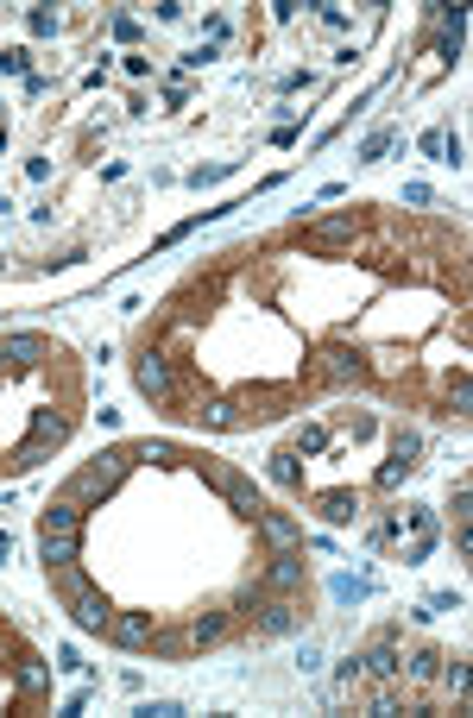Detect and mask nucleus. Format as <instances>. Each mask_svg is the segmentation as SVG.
Here are the masks:
<instances>
[{"mask_svg":"<svg viewBox=\"0 0 473 718\" xmlns=\"http://www.w3.org/2000/svg\"><path fill=\"white\" fill-rule=\"evenodd\" d=\"M391 542H404V561H429V548H436V511L429 505L391 511V523L373 530V548H391Z\"/></svg>","mask_w":473,"mask_h":718,"instance_id":"f257e3e1","label":"nucleus"},{"mask_svg":"<svg viewBox=\"0 0 473 718\" xmlns=\"http://www.w3.org/2000/svg\"><path fill=\"white\" fill-rule=\"evenodd\" d=\"M70 618H76V630H89V636H108V618H114V605H108L95 586H70Z\"/></svg>","mask_w":473,"mask_h":718,"instance_id":"f03ea898","label":"nucleus"},{"mask_svg":"<svg viewBox=\"0 0 473 718\" xmlns=\"http://www.w3.org/2000/svg\"><path fill=\"white\" fill-rule=\"evenodd\" d=\"M297 624H303V605H297L291 593L265 599V605H259V618H253V630H259V636H291Z\"/></svg>","mask_w":473,"mask_h":718,"instance_id":"7ed1b4c3","label":"nucleus"},{"mask_svg":"<svg viewBox=\"0 0 473 718\" xmlns=\"http://www.w3.org/2000/svg\"><path fill=\"white\" fill-rule=\"evenodd\" d=\"M132 385H140V397H152V403H164L171 397V359H158V353H146L140 366H132Z\"/></svg>","mask_w":473,"mask_h":718,"instance_id":"20e7f679","label":"nucleus"},{"mask_svg":"<svg viewBox=\"0 0 473 718\" xmlns=\"http://www.w3.org/2000/svg\"><path fill=\"white\" fill-rule=\"evenodd\" d=\"M108 636L120 642V650H146V642H152V618H146V611H114V618H108Z\"/></svg>","mask_w":473,"mask_h":718,"instance_id":"39448f33","label":"nucleus"},{"mask_svg":"<svg viewBox=\"0 0 473 718\" xmlns=\"http://www.w3.org/2000/svg\"><path fill=\"white\" fill-rule=\"evenodd\" d=\"M265 586H272V593H303V554H297V548H278L272 567H265Z\"/></svg>","mask_w":473,"mask_h":718,"instance_id":"423d86ee","label":"nucleus"},{"mask_svg":"<svg viewBox=\"0 0 473 718\" xmlns=\"http://www.w3.org/2000/svg\"><path fill=\"white\" fill-rule=\"evenodd\" d=\"M354 511H360V491H348V485L316 491V517L322 523H354Z\"/></svg>","mask_w":473,"mask_h":718,"instance_id":"0eeeda50","label":"nucleus"},{"mask_svg":"<svg viewBox=\"0 0 473 718\" xmlns=\"http://www.w3.org/2000/svg\"><path fill=\"white\" fill-rule=\"evenodd\" d=\"M360 668H366L373 681H397V674H404V656H397V642H391V636H379L373 650L360 656Z\"/></svg>","mask_w":473,"mask_h":718,"instance_id":"6e6552de","label":"nucleus"},{"mask_svg":"<svg viewBox=\"0 0 473 718\" xmlns=\"http://www.w3.org/2000/svg\"><path fill=\"white\" fill-rule=\"evenodd\" d=\"M32 442H44V448H63V442H70V416H63V410H32Z\"/></svg>","mask_w":473,"mask_h":718,"instance_id":"1a4fd4ad","label":"nucleus"},{"mask_svg":"<svg viewBox=\"0 0 473 718\" xmlns=\"http://www.w3.org/2000/svg\"><path fill=\"white\" fill-rule=\"evenodd\" d=\"M215 485L228 491V505H234L240 517H259V511H265V505H259V498H253V485H246L240 473H215Z\"/></svg>","mask_w":473,"mask_h":718,"instance_id":"9d476101","label":"nucleus"},{"mask_svg":"<svg viewBox=\"0 0 473 718\" xmlns=\"http://www.w3.org/2000/svg\"><path fill=\"white\" fill-rule=\"evenodd\" d=\"M253 523L265 530V542H272V548H297V542H303V530H297L291 517H278V511H259Z\"/></svg>","mask_w":473,"mask_h":718,"instance_id":"9b49d317","label":"nucleus"},{"mask_svg":"<svg viewBox=\"0 0 473 718\" xmlns=\"http://www.w3.org/2000/svg\"><path fill=\"white\" fill-rule=\"evenodd\" d=\"M303 240H309V246H348V240H354V214H334V221H316Z\"/></svg>","mask_w":473,"mask_h":718,"instance_id":"f8f14e48","label":"nucleus"},{"mask_svg":"<svg viewBox=\"0 0 473 718\" xmlns=\"http://www.w3.org/2000/svg\"><path fill=\"white\" fill-rule=\"evenodd\" d=\"M44 536H83V511L70 505V498H57V505L44 511Z\"/></svg>","mask_w":473,"mask_h":718,"instance_id":"ddd939ff","label":"nucleus"},{"mask_svg":"<svg viewBox=\"0 0 473 718\" xmlns=\"http://www.w3.org/2000/svg\"><path fill=\"white\" fill-rule=\"evenodd\" d=\"M0 353H7V366H38L44 340H38V334H7V340H0Z\"/></svg>","mask_w":473,"mask_h":718,"instance_id":"4468645a","label":"nucleus"},{"mask_svg":"<svg viewBox=\"0 0 473 718\" xmlns=\"http://www.w3.org/2000/svg\"><path fill=\"white\" fill-rule=\"evenodd\" d=\"M38 554H44V567H70L83 554V536H38Z\"/></svg>","mask_w":473,"mask_h":718,"instance_id":"2eb2a0df","label":"nucleus"},{"mask_svg":"<svg viewBox=\"0 0 473 718\" xmlns=\"http://www.w3.org/2000/svg\"><path fill=\"white\" fill-rule=\"evenodd\" d=\"M196 422H202V428H240V410H234L228 397H209V403L196 410Z\"/></svg>","mask_w":473,"mask_h":718,"instance_id":"dca6fc26","label":"nucleus"},{"mask_svg":"<svg viewBox=\"0 0 473 718\" xmlns=\"http://www.w3.org/2000/svg\"><path fill=\"white\" fill-rule=\"evenodd\" d=\"M265 473H272V485H285V491L303 485V460H297V454H272V460H265Z\"/></svg>","mask_w":473,"mask_h":718,"instance_id":"f3484780","label":"nucleus"},{"mask_svg":"<svg viewBox=\"0 0 473 718\" xmlns=\"http://www.w3.org/2000/svg\"><path fill=\"white\" fill-rule=\"evenodd\" d=\"M322 379H334V385L360 379V359H354V353H341V347H334V353H322Z\"/></svg>","mask_w":473,"mask_h":718,"instance_id":"a211bd4d","label":"nucleus"},{"mask_svg":"<svg viewBox=\"0 0 473 718\" xmlns=\"http://www.w3.org/2000/svg\"><path fill=\"white\" fill-rule=\"evenodd\" d=\"M360 681H366V668H360V656H348L341 668H334V699H354Z\"/></svg>","mask_w":473,"mask_h":718,"instance_id":"6ab92c4d","label":"nucleus"},{"mask_svg":"<svg viewBox=\"0 0 473 718\" xmlns=\"http://www.w3.org/2000/svg\"><path fill=\"white\" fill-rule=\"evenodd\" d=\"M328 593L341 599V605H354V599H366V593H373V580H354V573H334V580H328Z\"/></svg>","mask_w":473,"mask_h":718,"instance_id":"aec40b11","label":"nucleus"},{"mask_svg":"<svg viewBox=\"0 0 473 718\" xmlns=\"http://www.w3.org/2000/svg\"><path fill=\"white\" fill-rule=\"evenodd\" d=\"M417 454H423V435H417V428H397V435H391V460H411L417 467Z\"/></svg>","mask_w":473,"mask_h":718,"instance_id":"412c9836","label":"nucleus"},{"mask_svg":"<svg viewBox=\"0 0 473 718\" xmlns=\"http://www.w3.org/2000/svg\"><path fill=\"white\" fill-rule=\"evenodd\" d=\"M322 448H328V428H322V422H303V428H297V454H322Z\"/></svg>","mask_w":473,"mask_h":718,"instance_id":"4be33fe9","label":"nucleus"},{"mask_svg":"<svg viewBox=\"0 0 473 718\" xmlns=\"http://www.w3.org/2000/svg\"><path fill=\"white\" fill-rule=\"evenodd\" d=\"M221 630H228V618H221V611H209V618H196V624H189V642H215Z\"/></svg>","mask_w":473,"mask_h":718,"instance_id":"5701e85b","label":"nucleus"},{"mask_svg":"<svg viewBox=\"0 0 473 718\" xmlns=\"http://www.w3.org/2000/svg\"><path fill=\"white\" fill-rule=\"evenodd\" d=\"M20 687H26V693H44V687H51V668H44V662H20Z\"/></svg>","mask_w":473,"mask_h":718,"instance_id":"b1692460","label":"nucleus"},{"mask_svg":"<svg viewBox=\"0 0 473 718\" xmlns=\"http://www.w3.org/2000/svg\"><path fill=\"white\" fill-rule=\"evenodd\" d=\"M436 662H442L436 650H423V656H404V674H411V681H429V674H436Z\"/></svg>","mask_w":473,"mask_h":718,"instance_id":"393cba45","label":"nucleus"},{"mask_svg":"<svg viewBox=\"0 0 473 718\" xmlns=\"http://www.w3.org/2000/svg\"><path fill=\"white\" fill-rule=\"evenodd\" d=\"M404 473H411V460H385L373 485H379V491H397V485H404Z\"/></svg>","mask_w":473,"mask_h":718,"instance_id":"a878e982","label":"nucleus"},{"mask_svg":"<svg viewBox=\"0 0 473 718\" xmlns=\"http://www.w3.org/2000/svg\"><path fill=\"white\" fill-rule=\"evenodd\" d=\"M26 32H32V38H51V32H57V13H51V7H32V13H26Z\"/></svg>","mask_w":473,"mask_h":718,"instance_id":"bb28decb","label":"nucleus"},{"mask_svg":"<svg viewBox=\"0 0 473 718\" xmlns=\"http://www.w3.org/2000/svg\"><path fill=\"white\" fill-rule=\"evenodd\" d=\"M385 146H391V126H379V132H366V139H360V158L373 164V158H385Z\"/></svg>","mask_w":473,"mask_h":718,"instance_id":"cd10ccee","label":"nucleus"},{"mask_svg":"<svg viewBox=\"0 0 473 718\" xmlns=\"http://www.w3.org/2000/svg\"><path fill=\"white\" fill-rule=\"evenodd\" d=\"M467 517H473V485L461 479L454 485V530H467Z\"/></svg>","mask_w":473,"mask_h":718,"instance_id":"c85d7f7f","label":"nucleus"},{"mask_svg":"<svg viewBox=\"0 0 473 718\" xmlns=\"http://www.w3.org/2000/svg\"><path fill=\"white\" fill-rule=\"evenodd\" d=\"M442 611H461V599H454V593H429L417 618H442Z\"/></svg>","mask_w":473,"mask_h":718,"instance_id":"c756f323","label":"nucleus"},{"mask_svg":"<svg viewBox=\"0 0 473 718\" xmlns=\"http://www.w3.org/2000/svg\"><path fill=\"white\" fill-rule=\"evenodd\" d=\"M442 681H448V693H454V706H461V699H467V662H448Z\"/></svg>","mask_w":473,"mask_h":718,"instance_id":"7c9ffc66","label":"nucleus"},{"mask_svg":"<svg viewBox=\"0 0 473 718\" xmlns=\"http://www.w3.org/2000/svg\"><path fill=\"white\" fill-rule=\"evenodd\" d=\"M397 706H404L397 687H379V693H373V718H397Z\"/></svg>","mask_w":473,"mask_h":718,"instance_id":"2f4dec72","label":"nucleus"},{"mask_svg":"<svg viewBox=\"0 0 473 718\" xmlns=\"http://www.w3.org/2000/svg\"><path fill=\"white\" fill-rule=\"evenodd\" d=\"M202 38L221 51V44H228V20H221V13H209V20H202Z\"/></svg>","mask_w":473,"mask_h":718,"instance_id":"473e14b6","label":"nucleus"},{"mask_svg":"<svg viewBox=\"0 0 473 718\" xmlns=\"http://www.w3.org/2000/svg\"><path fill=\"white\" fill-rule=\"evenodd\" d=\"M132 460H171V442H132Z\"/></svg>","mask_w":473,"mask_h":718,"instance_id":"72a5a7b5","label":"nucleus"},{"mask_svg":"<svg viewBox=\"0 0 473 718\" xmlns=\"http://www.w3.org/2000/svg\"><path fill=\"white\" fill-rule=\"evenodd\" d=\"M114 38L132 44V38H140V20H132V13H114Z\"/></svg>","mask_w":473,"mask_h":718,"instance_id":"f704fd0d","label":"nucleus"},{"mask_svg":"<svg viewBox=\"0 0 473 718\" xmlns=\"http://www.w3.org/2000/svg\"><path fill=\"white\" fill-rule=\"evenodd\" d=\"M140 712H146V718H183L177 699H152V706H140Z\"/></svg>","mask_w":473,"mask_h":718,"instance_id":"c9c22d12","label":"nucleus"},{"mask_svg":"<svg viewBox=\"0 0 473 718\" xmlns=\"http://www.w3.org/2000/svg\"><path fill=\"white\" fill-rule=\"evenodd\" d=\"M0 69H7V76H26V51H0Z\"/></svg>","mask_w":473,"mask_h":718,"instance_id":"e433bc0d","label":"nucleus"},{"mask_svg":"<svg viewBox=\"0 0 473 718\" xmlns=\"http://www.w3.org/2000/svg\"><path fill=\"white\" fill-rule=\"evenodd\" d=\"M57 668H63V674H83V668H89V662H83V656H76V650H57Z\"/></svg>","mask_w":473,"mask_h":718,"instance_id":"4c0bfd02","label":"nucleus"},{"mask_svg":"<svg viewBox=\"0 0 473 718\" xmlns=\"http://www.w3.org/2000/svg\"><path fill=\"white\" fill-rule=\"evenodd\" d=\"M234 164H202V171H189V183H215V177H228Z\"/></svg>","mask_w":473,"mask_h":718,"instance_id":"58836bf2","label":"nucleus"},{"mask_svg":"<svg viewBox=\"0 0 473 718\" xmlns=\"http://www.w3.org/2000/svg\"><path fill=\"white\" fill-rule=\"evenodd\" d=\"M7 554H13V536H7V530H0V561H7Z\"/></svg>","mask_w":473,"mask_h":718,"instance_id":"ea45409f","label":"nucleus"},{"mask_svg":"<svg viewBox=\"0 0 473 718\" xmlns=\"http://www.w3.org/2000/svg\"><path fill=\"white\" fill-rule=\"evenodd\" d=\"M0 366H7V353H0Z\"/></svg>","mask_w":473,"mask_h":718,"instance_id":"a19ab883","label":"nucleus"}]
</instances>
